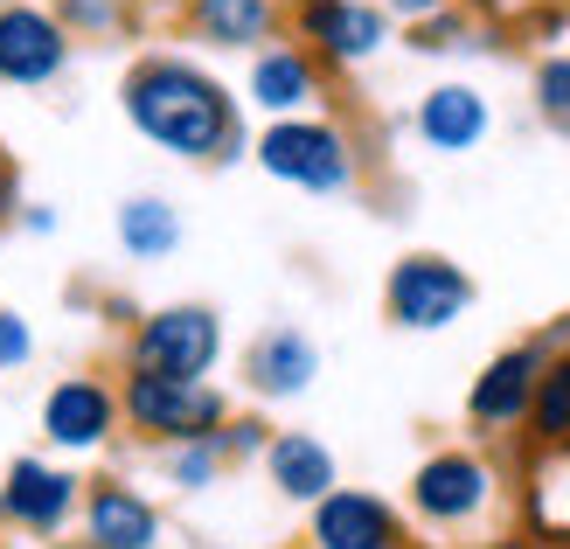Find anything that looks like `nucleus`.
Segmentation results:
<instances>
[{"instance_id":"obj_1","label":"nucleus","mask_w":570,"mask_h":549,"mask_svg":"<svg viewBox=\"0 0 570 549\" xmlns=\"http://www.w3.org/2000/svg\"><path fill=\"white\" fill-rule=\"evenodd\" d=\"M126 119L154 139V147L181 154V160H230L237 154V105L230 91L181 63V56H147L126 77Z\"/></svg>"},{"instance_id":"obj_2","label":"nucleus","mask_w":570,"mask_h":549,"mask_svg":"<svg viewBox=\"0 0 570 549\" xmlns=\"http://www.w3.org/2000/svg\"><path fill=\"white\" fill-rule=\"evenodd\" d=\"M119 418L132 431H147V439H160V445H188V439H216V431L230 424V403H223L209 383L132 369L126 390H119Z\"/></svg>"},{"instance_id":"obj_3","label":"nucleus","mask_w":570,"mask_h":549,"mask_svg":"<svg viewBox=\"0 0 570 549\" xmlns=\"http://www.w3.org/2000/svg\"><path fill=\"white\" fill-rule=\"evenodd\" d=\"M223 355V321L209 306H160L132 327L126 362L147 375H181V383H203Z\"/></svg>"},{"instance_id":"obj_4","label":"nucleus","mask_w":570,"mask_h":549,"mask_svg":"<svg viewBox=\"0 0 570 549\" xmlns=\"http://www.w3.org/2000/svg\"><path fill=\"white\" fill-rule=\"evenodd\" d=\"M258 167L306 195H341L355 182V154L341 139V126H327V119H278L258 139Z\"/></svg>"},{"instance_id":"obj_5","label":"nucleus","mask_w":570,"mask_h":549,"mask_svg":"<svg viewBox=\"0 0 570 549\" xmlns=\"http://www.w3.org/2000/svg\"><path fill=\"white\" fill-rule=\"evenodd\" d=\"M466 306H473V278L452 257H404L390 272V321L396 327L432 334V327H452Z\"/></svg>"},{"instance_id":"obj_6","label":"nucleus","mask_w":570,"mask_h":549,"mask_svg":"<svg viewBox=\"0 0 570 549\" xmlns=\"http://www.w3.org/2000/svg\"><path fill=\"white\" fill-rule=\"evenodd\" d=\"M0 508H8V529L21 536H63L83 508V480L49 467V459H14L0 480Z\"/></svg>"},{"instance_id":"obj_7","label":"nucleus","mask_w":570,"mask_h":549,"mask_svg":"<svg viewBox=\"0 0 570 549\" xmlns=\"http://www.w3.org/2000/svg\"><path fill=\"white\" fill-rule=\"evenodd\" d=\"M63 63H70V28L56 21L49 8H36V0L0 8V84L36 91V84L63 77Z\"/></svg>"},{"instance_id":"obj_8","label":"nucleus","mask_w":570,"mask_h":549,"mask_svg":"<svg viewBox=\"0 0 570 549\" xmlns=\"http://www.w3.org/2000/svg\"><path fill=\"white\" fill-rule=\"evenodd\" d=\"M488 501H494V473L473 452H432L411 480V508L432 529H466L473 514H488Z\"/></svg>"},{"instance_id":"obj_9","label":"nucleus","mask_w":570,"mask_h":549,"mask_svg":"<svg viewBox=\"0 0 570 549\" xmlns=\"http://www.w3.org/2000/svg\"><path fill=\"white\" fill-rule=\"evenodd\" d=\"M119 431V390L98 383V375H63L42 396V439L56 452H98Z\"/></svg>"},{"instance_id":"obj_10","label":"nucleus","mask_w":570,"mask_h":549,"mask_svg":"<svg viewBox=\"0 0 570 549\" xmlns=\"http://www.w3.org/2000/svg\"><path fill=\"white\" fill-rule=\"evenodd\" d=\"M313 549H404V529L390 501L362 487H334L327 501H313Z\"/></svg>"},{"instance_id":"obj_11","label":"nucleus","mask_w":570,"mask_h":549,"mask_svg":"<svg viewBox=\"0 0 570 549\" xmlns=\"http://www.w3.org/2000/svg\"><path fill=\"white\" fill-rule=\"evenodd\" d=\"M83 542L91 549H154L160 542V514L147 494H132L126 480H98L83 487Z\"/></svg>"},{"instance_id":"obj_12","label":"nucleus","mask_w":570,"mask_h":549,"mask_svg":"<svg viewBox=\"0 0 570 549\" xmlns=\"http://www.w3.org/2000/svg\"><path fill=\"white\" fill-rule=\"evenodd\" d=\"M299 36L327 63H362V56L383 49V8H368V0H299Z\"/></svg>"},{"instance_id":"obj_13","label":"nucleus","mask_w":570,"mask_h":549,"mask_svg":"<svg viewBox=\"0 0 570 549\" xmlns=\"http://www.w3.org/2000/svg\"><path fill=\"white\" fill-rule=\"evenodd\" d=\"M535 375H543V349H508V355H494L488 375H480L473 396H466L473 424H488V431L522 424L529 418V396H535Z\"/></svg>"},{"instance_id":"obj_14","label":"nucleus","mask_w":570,"mask_h":549,"mask_svg":"<svg viewBox=\"0 0 570 549\" xmlns=\"http://www.w3.org/2000/svg\"><path fill=\"white\" fill-rule=\"evenodd\" d=\"M244 375H250V390H258V396H299L313 375H321V349H313L299 327H272V334L250 341Z\"/></svg>"},{"instance_id":"obj_15","label":"nucleus","mask_w":570,"mask_h":549,"mask_svg":"<svg viewBox=\"0 0 570 549\" xmlns=\"http://www.w3.org/2000/svg\"><path fill=\"white\" fill-rule=\"evenodd\" d=\"M265 467H272V487L285 501H327L334 494V452L306 431H278L265 445Z\"/></svg>"},{"instance_id":"obj_16","label":"nucleus","mask_w":570,"mask_h":549,"mask_svg":"<svg viewBox=\"0 0 570 549\" xmlns=\"http://www.w3.org/2000/svg\"><path fill=\"white\" fill-rule=\"evenodd\" d=\"M417 133L432 139L439 154H466V147H480V133H488V98L466 91V84H439V91L417 105Z\"/></svg>"},{"instance_id":"obj_17","label":"nucleus","mask_w":570,"mask_h":549,"mask_svg":"<svg viewBox=\"0 0 570 549\" xmlns=\"http://www.w3.org/2000/svg\"><path fill=\"white\" fill-rule=\"evenodd\" d=\"M250 98L278 119H293L299 105H313V63L299 49H265L258 63H250Z\"/></svg>"},{"instance_id":"obj_18","label":"nucleus","mask_w":570,"mask_h":549,"mask_svg":"<svg viewBox=\"0 0 570 549\" xmlns=\"http://www.w3.org/2000/svg\"><path fill=\"white\" fill-rule=\"evenodd\" d=\"M195 28L223 49H250L272 36V0H195Z\"/></svg>"},{"instance_id":"obj_19","label":"nucleus","mask_w":570,"mask_h":549,"mask_svg":"<svg viewBox=\"0 0 570 549\" xmlns=\"http://www.w3.org/2000/svg\"><path fill=\"white\" fill-rule=\"evenodd\" d=\"M119 244L132 257H167V251L181 244V216L167 209L160 195H132L126 209H119Z\"/></svg>"},{"instance_id":"obj_20","label":"nucleus","mask_w":570,"mask_h":549,"mask_svg":"<svg viewBox=\"0 0 570 549\" xmlns=\"http://www.w3.org/2000/svg\"><path fill=\"white\" fill-rule=\"evenodd\" d=\"M529 424H535V439H543V445H570V355H557L543 375H535Z\"/></svg>"},{"instance_id":"obj_21","label":"nucleus","mask_w":570,"mask_h":549,"mask_svg":"<svg viewBox=\"0 0 570 549\" xmlns=\"http://www.w3.org/2000/svg\"><path fill=\"white\" fill-rule=\"evenodd\" d=\"M216 473H223V445H216V439L167 445V480H175V487H188V494H195V487H209Z\"/></svg>"},{"instance_id":"obj_22","label":"nucleus","mask_w":570,"mask_h":549,"mask_svg":"<svg viewBox=\"0 0 570 549\" xmlns=\"http://www.w3.org/2000/svg\"><path fill=\"white\" fill-rule=\"evenodd\" d=\"M535 105H543V119L570 126V56H550V63L535 70Z\"/></svg>"},{"instance_id":"obj_23","label":"nucleus","mask_w":570,"mask_h":549,"mask_svg":"<svg viewBox=\"0 0 570 549\" xmlns=\"http://www.w3.org/2000/svg\"><path fill=\"white\" fill-rule=\"evenodd\" d=\"M56 21L83 28V36H105V28L119 21V8H111V0H56Z\"/></svg>"},{"instance_id":"obj_24","label":"nucleus","mask_w":570,"mask_h":549,"mask_svg":"<svg viewBox=\"0 0 570 549\" xmlns=\"http://www.w3.org/2000/svg\"><path fill=\"white\" fill-rule=\"evenodd\" d=\"M28 355H36V334H28V321H21V313H8V306H0V369H21Z\"/></svg>"},{"instance_id":"obj_25","label":"nucleus","mask_w":570,"mask_h":549,"mask_svg":"<svg viewBox=\"0 0 570 549\" xmlns=\"http://www.w3.org/2000/svg\"><path fill=\"white\" fill-rule=\"evenodd\" d=\"M216 445H223V459H230V452H265L272 439H265V424H223Z\"/></svg>"},{"instance_id":"obj_26","label":"nucleus","mask_w":570,"mask_h":549,"mask_svg":"<svg viewBox=\"0 0 570 549\" xmlns=\"http://www.w3.org/2000/svg\"><path fill=\"white\" fill-rule=\"evenodd\" d=\"M390 8H404V14H439L445 0H390Z\"/></svg>"},{"instance_id":"obj_27","label":"nucleus","mask_w":570,"mask_h":549,"mask_svg":"<svg viewBox=\"0 0 570 549\" xmlns=\"http://www.w3.org/2000/svg\"><path fill=\"white\" fill-rule=\"evenodd\" d=\"M494 549H535V542H494Z\"/></svg>"},{"instance_id":"obj_28","label":"nucleus","mask_w":570,"mask_h":549,"mask_svg":"<svg viewBox=\"0 0 570 549\" xmlns=\"http://www.w3.org/2000/svg\"><path fill=\"white\" fill-rule=\"evenodd\" d=\"M0 529H8V508H0Z\"/></svg>"},{"instance_id":"obj_29","label":"nucleus","mask_w":570,"mask_h":549,"mask_svg":"<svg viewBox=\"0 0 570 549\" xmlns=\"http://www.w3.org/2000/svg\"><path fill=\"white\" fill-rule=\"evenodd\" d=\"M0 8H14V0H0Z\"/></svg>"}]
</instances>
